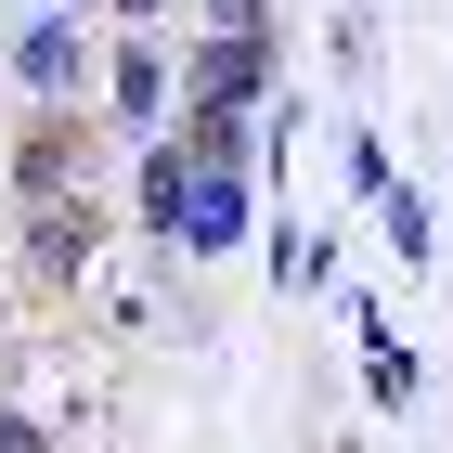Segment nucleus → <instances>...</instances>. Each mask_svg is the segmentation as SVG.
<instances>
[{
    "label": "nucleus",
    "instance_id": "f257e3e1",
    "mask_svg": "<svg viewBox=\"0 0 453 453\" xmlns=\"http://www.w3.org/2000/svg\"><path fill=\"white\" fill-rule=\"evenodd\" d=\"M78 181H91V130H78V117H39L27 156H13V195H27V208H52V195H78Z\"/></svg>",
    "mask_w": 453,
    "mask_h": 453
},
{
    "label": "nucleus",
    "instance_id": "f03ea898",
    "mask_svg": "<svg viewBox=\"0 0 453 453\" xmlns=\"http://www.w3.org/2000/svg\"><path fill=\"white\" fill-rule=\"evenodd\" d=\"M273 91V39H208L181 65V104H259Z\"/></svg>",
    "mask_w": 453,
    "mask_h": 453
},
{
    "label": "nucleus",
    "instance_id": "7ed1b4c3",
    "mask_svg": "<svg viewBox=\"0 0 453 453\" xmlns=\"http://www.w3.org/2000/svg\"><path fill=\"white\" fill-rule=\"evenodd\" d=\"M169 234H181V246H246V181H234V169H181Z\"/></svg>",
    "mask_w": 453,
    "mask_h": 453
},
{
    "label": "nucleus",
    "instance_id": "20e7f679",
    "mask_svg": "<svg viewBox=\"0 0 453 453\" xmlns=\"http://www.w3.org/2000/svg\"><path fill=\"white\" fill-rule=\"evenodd\" d=\"M91 246H104V208H91V181H78V195H52V208H27V259H39V273H78Z\"/></svg>",
    "mask_w": 453,
    "mask_h": 453
},
{
    "label": "nucleus",
    "instance_id": "39448f33",
    "mask_svg": "<svg viewBox=\"0 0 453 453\" xmlns=\"http://www.w3.org/2000/svg\"><path fill=\"white\" fill-rule=\"evenodd\" d=\"M169 156H181V169H246V104H195Z\"/></svg>",
    "mask_w": 453,
    "mask_h": 453
},
{
    "label": "nucleus",
    "instance_id": "423d86ee",
    "mask_svg": "<svg viewBox=\"0 0 453 453\" xmlns=\"http://www.w3.org/2000/svg\"><path fill=\"white\" fill-rule=\"evenodd\" d=\"M13 65H27V91H78V65H91V52H78V27L52 13V27H27V52H13Z\"/></svg>",
    "mask_w": 453,
    "mask_h": 453
},
{
    "label": "nucleus",
    "instance_id": "0eeeda50",
    "mask_svg": "<svg viewBox=\"0 0 453 453\" xmlns=\"http://www.w3.org/2000/svg\"><path fill=\"white\" fill-rule=\"evenodd\" d=\"M156 104H169V65H156V39H130V52H117V117L156 130Z\"/></svg>",
    "mask_w": 453,
    "mask_h": 453
},
{
    "label": "nucleus",
    "instance_id": "6e6552de",
    "mask_svg": "<svg viewBox=\"0 0 453 453\" xmlns=\"http://www.w3.org/2000/svg\"><path fill=\"white\" fill-rule=\"evenodd\" d=\"M376 195H388V246H402V259H427V208L402 195V181H376Z\"/></svg>",
    "mask_w": 453,
    "mask_h": 453
},
{
    "label": "nucleus",
    "instance_id": "1a4fd4ad",
    "mask_svg": "<svg viewBox=\"0 0 453 453\" xmlns=\"http://www.w3.org/2000/svg\"><path fill=\"white\" fill-rule=\"evenodd\" d=\"M208 39H273V0H208Z\"/></svg>",
    "mask_w": 453,
    "mask_h": 453
},
{
    "label": "nucleus",
    "instance_id": "9d476101",
    "mask_svg": "<svg viewBox=\"0 0 453 453\" xmlns=\"http://www.w3.org/2000/svg\"><path fill=\"white\" fill-rule=\"evenodd\" d=\"M0 453H52V427H27V415H0Z\"/></svg>",
    "mask_w": 453,
    "mask_h": 453
},
{
    "label": "nucleus",
    "instance_id": "9b49d317",
    "mask_svg": "<svg viewBox=\"0 0 453 453\" xmlns=\"http://www.w3.org/2000/svg\"><path fill=\"white\" fill-rule=\"evenodd\" d=\"M117 13H130V27H156V13H169V0H117Z\"/></svg>",
    "mask_w": 453,
    "mask_h": 453
}]
</instances>
